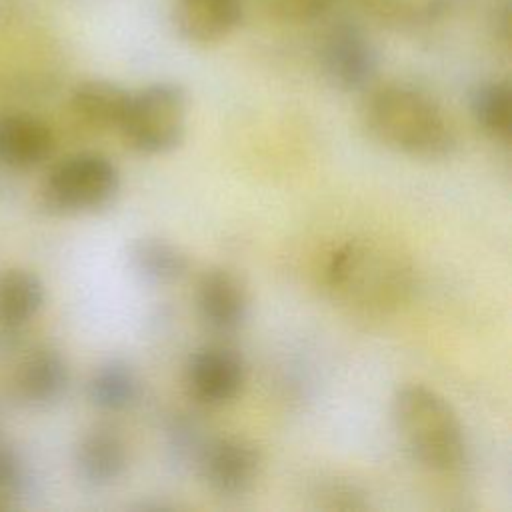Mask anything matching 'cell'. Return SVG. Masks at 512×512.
<instances>
[{
    "instance_id": "6da1fadb",
    "label": "cell",
    "mask_w": 512,
    "mask_h": 512,
    "mask_svg": "<svg viewBox=\"0 0 512 512\" xmlns=\"http://www.w3.org/2000/svg\"><path fill=\"white\" fill-rule=\"evenodd\" d=\"M368 132L386 148L420 160H442L456 148L454 130L442 108L406 84L378 88L364 106Z\"/></svg>"
},
{
    "instance_id": "2e32d148",
    "label": "cell",
    "mask_w": 512,
    "mask_h": 512,
    "mask_svg": "<svg viewBox=\"0 0 512 512\" xmlns=\"http://www.w3.org/2000/svg\"><path fill=\"white\" fill-rule=\"evenodd\" d=\"M44 282L30 270L10 268L0 274V322L8 328L28 324L44 304Z\"/></svg>"
},
{
    "instance_id": "277c9868",
    "label": "cell",
    "mask_w": 512,
    "mask_h": 512,
    "mask_svg": "<svg viewBox=\"0 0 512 512\" xmlns=\"http://www.w3.org/2000/svg\"><path fill=\"white\" fill-rule=\"evenodd\" d=\"M188 98L176 82H154L130 94L120 132L138 152L148 156L168 154L186 134Z\"/></svg>"
},
{
    "instance_id": "ba28073f",
    "label": "cell",
    "mask_w": 512,
    "mask_h": 512,
    "mask_svg": "<svg viewBox=\"0 0 512 512\" xmlns=\"http://www.w3.org/2000/svg\"><path fill=\"white\" fill-rule=\"evenodd\" d=\"M248 290L242 278L224 266L204 270L196 284V310L214 334H234L248 318Z\"/></svg>"
},
{
    "instance_id": "4fadbf2b",
    "label": "cell",
    "mask_w": 512,
    "mask_h": 512,
    "mask_svg": "<svg viewBox=\"0 0 512 512\" xmlns=\"http://www.w3.org/2000/svg\"><path fill=\"white\" fill-rule=\"evenodd\" d=\"M126 260L136 278L154 286L182 280L190 270L188 252L176 242L160 236H140L128 244Z\"/></svg>"
},
{
    "instance_id": "e0dca14e",
    "label": "cell",
    "mask_w": 512,
    "mask_h": 512,
    "mask_svg": "<svg viewBox=\"0 0 512 512\" xmlns=\"http://www.w3.org/2000/svg\"><path fill=\"white\" fill-rule=\"evenodd\" d=\"M470 114L478 128L500 142L512 132V88L508 80H486L472 88L468 98Z\"/></svg>"
},
{
    "instance_id": "5b68a950",
    "label": "cell",
    "mask_w": 512,
    "mask_h": 512,
    "mask_svg": "<svg viewBox=\"0 0 512 512\" xmlns=\"http://www.w3.org/2000/svg\"><path fill=\"white\" fill-rule=\"evenodd\" d=\"M192 466L208 490L234 498L250 492L258 482L262 452L244 436H212L202 442Z\"/></svg>"
},
{
    "instance_id": "9c48e42d",
    "label": "cell",
    "mask_w": 512,
    "mask_h": 512,
    "mask_svg": "<svg viewBox=\"0 0 512 512\" xmlns=\"http://www.w3.org/2000/svg\"><path fill=\"white\" fill-rule=\"evenodd\" d=\"M70 368L66 358L48 346L30 350L12 376L14 396L30 408L56 404L68 390Z\"/></svg>"
},
{
    "instance_id": "8fae6325",
    "label": "cell",
    "mask_w": 512,
    "mask_h": 512,
    "mask_svg": "<svg viewBox=\"0 0 512 512\" xmlns=\"http://www.w3.org/2000/svg\"><path fill=\"white\" fill-rule=\"evenodd\" d=\"M242 20V0H176L172 22L176 32L192 44L224 40Z\"/></svg>"
},
{
    "instance_id": "d6986e66",
    "label": "cell",
    "mask_w": 512,
    "mask_h": 512,
    "mask_svg": "<svg viewBox=\"0 0 512 512\" xmlns=\"http://www.w3.org/2000/svg\"><path fill=\"white\" fill-rule=\"evenodd\" d=\"M332 0H274L276 8L290 18H312L324 12Z\"/></svg>"
},
{
    "instance_id": "5bb4252c",
    "label": "cell",
    "mask_w": 512,
    "mask_h": 512,
    "mask_svg": "<svg viewBox=\"0 0 512 512\" xmlns=\"http://www.w3.org/2000/svg\"><path fill=\"white\" fill-rule=\"evenodd\" d=\"M130 94L132 92L110 80H84L72 90L70 106L84 124L100 130H118Z\"/></svg>"
},
{
    "instance_id": "7a4b0ae2",
    "label": "cell",
    "mask_w": 512,
    "mask_h": 512,
    "mask_svg": "<svg viewBox=\"0 0 512 512\" xmlns=\"http://www.w3.org/2000/svg\"><path fill=\"white\" fill-rule=\"evenodd\" d=\"M392 420L408 452L434 472H454L466 460L464 428L450 402L424 384L402 386Z\"/></svg>"
},
{
    "instance_id": "30bf717a",
    "label": "cell",
    "mask_w": 512,
    "mask_h": 512,
    "mask_svg": "<svg viewBox=\"0 0 512 512\" xmlns=\"http://www.w3.org/2000/svg\"><path fill=\"white\" fill-rule=\"evenodd\" d=\"M126 466V442L110 426H96L88 430L74 448L76 476L88 486H110L124 474Z\"/></svg>"
},
{
    "instance_id": "52a82bcc",
    "label": "cell",
    "mask_w": 512,
    "mask_h": 512,
    "mask_svg": "<svg viewBox=\"0 0 512 512\" xmlns=\"http://www.w3.org/2000/svg\"><path fill=\"white\" fill-rule=\"evenodd\" d=\"M246 364L238 350L208 344L194 350L184 366L188 394L204 406H224L244 388Z\"/></svg>"
},
{
    "instance_id": "3957f363",
    "label": "cell",
    "mask_w": 512,
    "mask_h": 512,
    "mask_svg": "<svg viewBox=\"0 0 512 512\" xmlns=\"http://www.w3.org/2000/svg\"><path fill=\"white\" fill-rule=\"evenodd\" d=\"M118 166L100 152L58 160L42 184V204L54 214H88L110 206L120 192Z\"/></svg>"
},
{
    "instance_id": "8992f818",
    "label": "cell",
    "mask_w": 512,
    "mask_h": 512,
    "mask_svg": "<svg viewBox=\"0 0 512 512\" xmlns=\"http://www.w3.org/2000/svg\"><path fill=\"white\" fill-rule=\"evenodd\" d=\"M320 66L332 86L346 92L362 90L378 72V50L356 24L340 22L322 40Z\"/></svg>"
},
{
    "instance_id": "ac0fdd59",
    "label": "cell",
    "mask_w": 512,
    "mask_h": 512,
    "mask_svg": "<svg viewBox=\"0 0 512 512\" xmlns=\"http://www.w3.org/2000/svg\"><path fill=\"white\" fill-rule=\"evenodd\" d=\"M26 480V470L20 454L4 440H0V494L20 490Z\"/></svg>"
},
{
    "instance_id": "7c38bea8",
    "label": "cell",
    "mask_w": 512,
    "mask_h": 512,
    "mask_svg": "<svg viewBox=\"0 0 512 512\" xmlns=\"http://www.w3.org/2000/svg\"><path fill=\"white\" fill-rule=\"evenodd\" d=\"M52 150V130L40 118L22 112L0 116V162L12 168H36Z\"/></svg>"
},
{
    "instance_id": "9a60e30c",
    "label": "cell",
    "mask_w": 512,
    "mask_h": 512,
    "mask_svg": "<svg viewBox=\"0 0 512 512\" xmlns=\"http://www.w3.org/2000/svg\"><path fill=\"white\" fill-rule=\"evenodd\" d=\"M138 392L140 380L134 368L120 358H110L98 364L86 384L90 404L102 412H122L130 408L136 402Z\"/></svg>"
}]
</instances>
